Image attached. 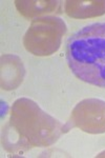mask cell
Returning a JSON list of instances; mask_svg holds the SVG:
<instances>
[{
	"instance_id": "cell-1",
	"label": "cell",
	"mask_w": 105,
	"mask_h": 158,
	"mask_svg": "<svg viewBox=\"0 0 105 158\" xmlns=\"http://www.w3.org/2000/svg\"><path fill=\"white\" fill-rule=\"evenodd\" d=\"M62 133L63 127L57 119L42 111L30 99L20 98L12 106L2 143L10 152L48 147L57 141Z\"/></svg>"
},
{
	"instance_id": "cell-2",
	"label": "cell",
	"mask_w": 105,
	"mask_h": 158,
	"mask_svg": "<svg viewBox=\"0 0 105 158\" xmlns=\"http://www.w3.org/2000/svg\"><path fill=\"white\" fill-rule=\"evenodd\" d=\"M68 67L80 80L105 88V22L82 27L66 42Z\"/></svg>"
},
{
	"instance_id": "cell-3",
	"label": "cell",
	"mask_w": 105,
	"mask_h": 158,
	"mask_svg": "<svg viewBox=\"0 0 105 158\" xmlns=\"http://www.w3.org/2000/svg\"><path fill=\"white\" fill-rule=\"evenodd\" d=\"M66 24L56 16L40 17L33 20L23 38V44L29 52L36 56H48L57 52Z\"/></svg>"
},
{
	"instance_id": "cell-4",
	"label": "cell",
	"mask_w": 105,
	"mask_h": 158,
	"mask_svg": "<svg viewBox=\"0 0 105 158\" xmlns=\"http://www.w3.org/2000/svg\"><path fill=\"white\" fill-rule=\"evenodd\" d=\"M71 122L86 133H105V100L89 98L80 101L71 112Z\"/></svg>"
},
{
	"instance_id": "cell-5",
	"label": "cell",
	"mask_w": 105,
	"mask_h": 158,
	"mask_svg": "<svg viewBox=\"0 0 105 158\" xmlns=\"http://www.w3.org/2000/svg\"><path fill=\"white\" fill-rule=\"evenodd\" d=\"M24 67L21 59L15 55L1 57V86L3 90H14L23 81Z\"/></svg>"
},
{
	"instance_id": "cell-6",
	"label": "cell",
	"mask_w": 105,
	"mask_h": 158,
	"mask_svg": "<svg viewBox=\"0 0 105 158\" xmlns=\"http://www.w3.org/2000/svg\"><path fill=\"white\" fill-rule=\"evenodd\" d=\"M65 13L70 17L77 19H85L99 17L105 14V0L97 1H66L64 6Z\"/></svg>"
},
{
	"instance_id": "cell-7",
	"label": "cell",
	"mask_w": 105,
	"mask_h": 158,
	"mask_svg": "<svg viewBox=\"0 0 105 158\" xmlns=\"http://www.w3.org/2000/svg\"><path fill=\"white\" fill-rule=\"evenodd\" d=\"M17 10L26 18H33L47 13H60L59 1H15Z\"/></svg>"
}]
</instances>
